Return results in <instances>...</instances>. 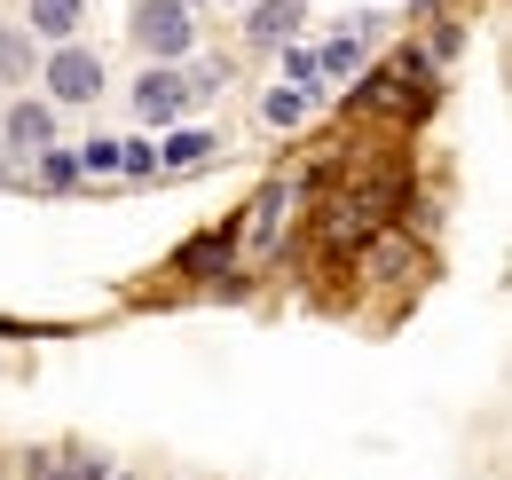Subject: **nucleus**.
I'll return each instance as SVG.
<instances>
[{
	"label": "nucleus",
	"mask_w": 512,
	"mask_h": 480,
	"mask_svg": "<svg viewBox=\"0 0 512 480\" xmlns=\"http://www.w3.org/2000/svg\"><path fill=\"white\" fill-rule=\"evenodd\" d=\"M40 95L56 103V111H95L103 103V87H111V71H103V56L95 48H79V40H56L48 56H40Z\"/></svg>",
	"instance_id": "1"
},
{
	"label": "nucleus",
	"mask_w": 512,
	"mask_h": 480,
	"mask_svg": "<svg viewBox=\"0 0 512 480\" xmlns=\"http://www.w3.org/2000/svg\"><path fill=\"white\" fill-rule=\"evenodd\" d=\"M64 134V111L48 95H0V158L8 166H32L40 150H56Z\"/></svg>",
	"instance_id": "2"
},
{
	"label": "nucleus",
	"mask_w": 512,
	"mask_h": 480,
	"mask_svg": "<svg viewBox=\"0 0 512 480\" xmlns=\"http://www.w3.org/2000/svg\"><path fill=\"white\" fill-rule=\"evenodd\" d=\"M134 40H142V56H150V63H182L197 48L190 0H142V8H134Z\"/></svg>",
	"instance_id": "3"
},
{
	"label": "nucleus",
	"mask_w": 512,
	"mask_h": 480,
	"mask_svg": "<svg viewBox=\"0 0 512 480\" xmlns=\"http://www.w3.org/2000/svg\"><path fill=\"white\" fill-rule=\"evenodd\" d=\"M182 119H190V71L182 63H150L134 79V126L166 134V126H182Z\"/></svg>",
	"instance_id": "4"
},
{
	"label": "nucleus",
	"mask_w": 512,
	"mask_h": 480,
	"mask_svg": "<svg viewBox=\"0 0 512 480\" xmlns=\"http://www.w3.org/2000/svg\"><path fill=\"white\" fill-rule=\"evenodd\" d=\"M292 197H300V174H276V181H260L253 213H245V229H237V260H268V252H276V229H284Z\"/></svg>",
	"instance_id": "5"
},
{
	"label": "nucleus",
	"mask_w": 512,
	"mask_h": 480,
	"mask_svg": "<svg viewBox=\"0 0 512 480\" xmlns=\"http://www.w3.org/2000/svg\"><path fill=\"white\" fill-rule=\"evenodd\" d=\"M308 32V0H245V40L253 48H284Z\"/></svg>",
	"instance_id": "6"
},
{
	"label": "nucleus",
	"mask_w": 512,
	"mask_h": 480,
	"mask_svg": "<svg viewBox=\"0 0 512 480\" xmlns=\"http://www.w3.org/2000/svg\"><path fill=\"white\" fill-rule=\"evenodd\" d=\"M363 63H371V16L363 24H339L316 48V79H363Z\"/></svg>",
	"instance_id": "7"
},
{
	"label": "nucleus",
	"mask_w": 512,
	"mask_h": 480,
	"mask_svg": "<svg viewBox=\"0 0 512 480\" xmlns=\"http://www.w3.org/2000/svg\"><path fill=\"white\" fill-rule=\"evenodd\" d=\"M205 158H221V126H166L158 134V174H190Z\"/></svg>",
	"instance_id": "8"
},
{
	"label": "nucleus",
	"mask_w": 512,
	"mask_h": 480,
	"mask_svg": "<svg viewBox=\"0 0 512 480\" xmlns=\"http://www.w3.org/2000/svg\"><path fill=\"white\" fill-rule=\"evenodd\" d=\"M79 24H87V0H24V32L32 40H79Z\"/></svg>",
	"instance_id": "9"
},
{
	"label": "nucleus",
	"mask_w": 512,
	"mask_h": 480,
	"mask_svg": "<svg viewBox=\"0 0 512 480\" xmlns=\"http://www.w3.org/2000/svg\"><path fill=\"white\" fill-rule=\"evenodd\" d=\"M308 111H316V95H308V87H284V79H276V87L260 95V126H276V134H292Z\"/></svg>",
	"instance_id": "10"
},
{
	"label": "nucleus",
	"mask_w": 512,
	"mask_h": 480,
	"mask_svg": "<svg viewBox=\"0 0 512 480\" xmlns=\"http://www.w3.org/2000/svg\"><path fill=\"white\" fill-rule=\"evenodd\" d=\"M32 63H40L32 56V32H24V24H0V87H16Z\"/></svg>",
	"instance_id": "11"
},
{
	"label": "nucleus",
	"mask_w": 512,
	"mask_h": 480,
	"mask_svg": "<svg viewBox=\"0 0 512 480\" xmlns=\"http://www.w3.org/2000/svg\"><path fill=\"white\" fill-rule=\"evenodd\" d=\"M237 260V229H213V237H197L190 252H182V268H197V276H213V268H229Z\"/></svg>",
	"instance_id": "12"
},
{
	"label": "nucleus",
	"mask_w": 512,
	"mask_h": 480,
	"mask_svg": "<svg viewBox=\"0 0 512 480\" xmlns=\"http://www.w3.org/2000/svg\"><path fill=\"white\" fill-rule=\"evenodd\" d=\"M276 71H284V87H308V95H323V79H316V48L284 40V48H276Z\"/></svg>",
	"instance_id": "13"
},
{
	"label": "nucleus",
	"mask_w": 512,
	"mask_h": 480,
	"mask_svg": "<svg viewBox=\"0 0 512 480\" xmlns=\"http://www.w3.org/2000/svg\"><path fill=\"white\" fill-rule=\"evenodd\" d=\"M32 181H40V189H71V181H79V150H64V142L40 150V158H32Z\"/></svg>",
	"instance_id": "14"
},
{
	"label": "nucleus",
	"mask_w": 512,
	"mask_h": 480,
	"mask_svg": "<svg viewBox=\"0 0 512 480\" xmlns=\"http://www.w3.org/2000/svg\"><path fill=\"white\" fill-rule=\"evenodd\" d=\"M119 174H127V181H150V174H158V142H142V134L119 142Z\"/></svg>",
	"instance_id": "15"
},
{
	"label": "nucleus",
	"mask_w": 512,
	"mask_h": 480,
	"mask_svg": "<svg viewBox=\"0 0 512 480\" xmlns=\"http://www.w3.org/2000/svg\"><path fill=\"white\" fill-rule=\"evenodd\" d=\"M79 174H119V142H111V134H95V142H87V150H79Z\"/></svg>",
	"instance_id": "16"
},
{
	"label": "nucleus",
	"mask_w": 512,
	"mask_h": 480,
	"mask_svg": "<svg viewBox=\"0 0 512 480\" xmlns=\"http://www.w3.org/2000/svg\"><path fill=\"white\" fill-rule=\"evenodd\" d=\"M237 8H245V0H237Z\"/></svg>",
	"instance_id": "17"
},
{
	"label": "nucleus",
	"mask_w": 512,
	"mask_h": 480,
	"mask_svg": "<svg viewBox=\"0 0 512 480\" xmlns=\"http://www.w3.org/2000/svg\"><path fill=\"white\" fill-rule=\"evenodd\" d=\"M0 95H8V87H0Z\"/></svg>",
	"instance_id": "18"
}]
</instances>
